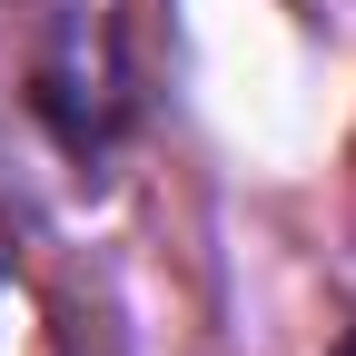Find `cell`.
<instances>
[{"instance_id":"6da1fadb","label":"cell","mask_w":356,"mask_h":356,"mask_svg":"<svg viewBox=\"0 0 356 356\" xmlns=\"http://www.w3.org/2000/svg\"><path fill=\"white\" fill-rule=\"evenodd\" d=\"M129 109H139V70H129V40L119 20H60L50 30V50H40V119L60 129V149H109Z\"/></svg>"},{"instance_id":"7a4b0ae2","label":"cell","mask_w":356,"mask_h":356,"mask_svg":"<svg viewBox=\"0 0 356 356\" xmlns=\"http://www.w3.org/2000/svg\"><path fill=\"white\" fill-rule=\"evenodd\" d=\"M337 356H356V327H346V346H337Z\"/></svg>"}]
</instances>
